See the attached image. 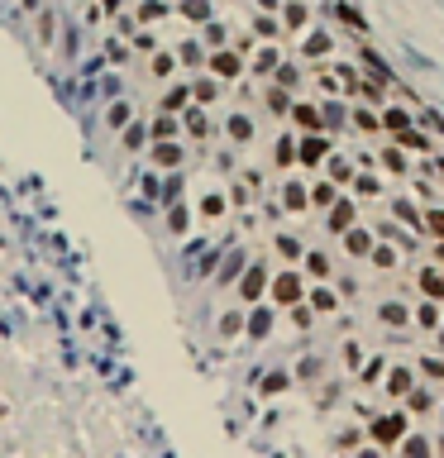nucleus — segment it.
Segmentation results:
<instances>
[{
	"mask_svg": "<svg viewBox=\"0 0 444 458\" xmlns=\"http://www.w3.org/2000/svg\"><path fill=\"white\" fill-rule=\"evenodd\" d=\"M268 286H272L268 263H249V268H244V277H239V296H244V306H258Z\"/></svg>",
	"mask_w": 444,
	"mask_h": 458,
	"instance_id": "nucleus-1",
	"label": "nucleus"
},
{
	"mask_svg": "<svg viewBox=\"0 0 444 458\" xmlns=\"http://www.w3.org/2000/svg\"><path fill=\"white\" fill-rule=\"evenodd\" d=\"M268 296H272V306H301V277L296 272H277L272 277V286H268Z\"/></svg>",
	"mask_w": 444,
	"mask_h": 458,
	"instance_id": "nucleus-2",
	"label": "nucleus"
},
{
	"mask_svg": "<svg viewBox=\"0 0 444 458\" xmlns=\"http://www.w3.org/2000/svg\"><path fill=\"white\" fill-rule=\"evenodd\" d=\"M401 434H406V415H401V411L373 420V444H382V449H387V444H397Z\"/></svg>",
	"mask_w": 444,
	"mask_h": 458,
	"instance_id": "nucleus-3",
	"label": "nucleus"
},
{
	"mask_svg": "<svg viewBox=\"0 0 444 458\" xmlns=\"http://www.w3.org/2000/svg\"><path fill=\"white\" fill-rule=\"evenodd\" d=\"M182 158H187V153H182V143H148V162H153L158 172H177Z\"/></svg>",
	"mask_w": 444,
	"mask_h": 458,
	"instance_id": "nucleus-4",
	"label": "nucleus"
},
{
	"mask_svg": "<svg viewBox=\"0 0 444 458\" xmlns=\"http://www.w3.org/2000/svg\"><path fill=\"white\" fill-rule=\"evenodd\" d=\"M129 125H134V110H129V100H110V105H105V129H120V134H125Z\"/></svg>",
	"mask_w": 444,
	"mask_h": 458,
	"instance_id": "nucleus-5",
	"label": "nucleus"
},
{
	"mask_svg": "<svg viewBox=\"0 0 444 458\" xmlns=\"http://www.w3.org/2000/svg\"><path fill=\"white\" fill-rule=\"evenodd\" d=\"M177 110H191V86H167L162 91V115H177Z\"/></svg>",
	"mask_w": 444,
	"mask_h": 458,
	"instance_id": "nucleus-6",
	"label": "nucleus"
},
{
	"mask_svg": "<svg viewBox=\"0 0 444 458\" xmlns=\"http://www.w3.org/2000/svg\"><path fill=\"white\" fill-rule=\"evenodd\" d=\"M120 143H125V153H143V148H148V125H143V120H134V125L120 134Z\"/></svg>",
	"mask_w": 444,
	"mask_h": 458,
	"instance_id": "nucleus-7",
	"label": "nucleus"
},
{
	"mask_svg": "<svg viewBox=\"0 0 444 458\" xmlns=\"http://www.w3.org/2000/svg\"><path fill=\"white\" fill-rule=\"evenodd\" d=\"M148 139L153 143H177V115H158V120L148 125Z\"/></svg>",
	"mask_w": 444,
	"mask_h": 458,
	"instance_id": "nucleus-8",
	"label": "nucleus"
},
{
	"mask_svg": "<svg viewBox=\"0 0 444 458\" xmlns=\"http://www.w3.org/2000/svg\"><path fill=\"white\" fill-rule=\"evenodd\" d=\"M191 229V206H182V201H177V206H167V234H187Z\"/></svg>",
	"mask_w": 444,
	"mask_h": 458,
	"instance_id": "nucleus-9",
	"label": "nucleus"
},
{
	"mask_svg": "<svg viewBox=\"0 0 444 458\" xmlns=\"http://www.w3.org/2000/svg\"><path fill=\"white\" fill-rule=\"evenodd\" d=\"M244 268H249V258H244V253H224V263H220V286H224V282H239V277H244Z\"/></svg>",
	"mask_w": 444,
	"mask_h": 458,
	"instance_id": "nucleus-10",
	"label": "nucleus"
},
{
	"mask_svg": "<svg viewBox=\"0 0 444 458\" xmlns=\"http://www.w3.org/2000/svg\"><path fill=\"white\" fill-rule=\"evenodd\" d=\"M344 249H349L353 258H363V253H373V234H368V229H349V234H344Z\"/></svg>",
	"mask_w": 444,
	"mask_h": 458,
	"instance_id": "nucleus-11",
	"label": "nucleus"
},
{
	"mask_svg": "<svg viewBox=\"0 0 444 458\" xmlns=\"http://www.w3.org/2000/svg\"><path fill=\"white\" fill-rule=\"evenodd\" d=\"M210 72L215 77H239V58L234 53H210Z\"/></svg>",
	"mask_w": 444,
	"mask_h": 458,
	"instance_id": "nucleus-12",
	"label": "nucleus"
},
{
	"mask_svg": "<svg viewBox=\"0 0 444 458\" xmlns=\"http://www.w3.org/2000/svg\"><path fill=\"white\" fill-rule=\"evenodd\" d=\"M224 206H229V201H224L220 191H206V196H201V220H220Z\"/></svg>",
	"mask_w": 444,
	"mask_h": 458,
	"instance_id": "nucleus-13",
	"label": "nucleus"
},
{
	"mask_svg": "<svg viewBox=\"0 0 444 458\" xmlns=\"http://www.w3.org/2000/svg\"><path fill=\"white\" fill-rule=\"evenodd\" d=\"M320 158H325V139H316V134H311V139H301L296 162H320Z\"/></svg>",
	"mask_w": 444,
	"mask_h": 458,
	"instance_id": "nucleus-14",
	"label": "nucleus"
},
{
	"mask_svg": "<svg viewBox=\"0 0 444 458\" xmlns=\"http://www.w3.org/2000/svg\"><path fill=\"white\" fill-rule=\"evenodd\" d=\"M272 330V311H263V306H254V311H249V334H254V339H263V334Z\"/></svg>",
	"mask_w": 444,
	"mask_h": 458,
	"instance_id": "nucleus-15",
	"label": "nucleus"
},
{
	"mask_svg": "<svg viewBox=\"0 0 444 458\" xmlns=\"http://www.w3.org/2000/svg\"><path fill=\"white\" fill-rule=\"evenodd\" d=\"M420 291H425L430 301H444V277L435 268H425V272H420Z\"/></svg>",
	"mask_w": 444,
	"mask_h": 458,
	"instance_id": "nucleus-16",
	"label": "nucleus"
},
{
	"mask_svg": "<svg viewBox=\"0 0 444 458\" xmlns=\"http://www.w3.org/2000/svg\"><path fill=\"white\" fill-rule=\"evenodd\" d=\"M249 330V316H239V311H229V316H220V334L224 339H234V334Z\"/></svg>",
	"mask_w": 444,
	"mask_h": 458,
	"instance_id": "nucleus-17",
	"label": "nucleus"
},
{
	"mask_svg": "<svg viewBox=\"0 0 444 458\" xmlns=\"http://www.w3.org/2000/svg\"><path fill=\"white\" fill-rule=\"evenodd\" d=\"M349 224H353V206H334L330 210V229H334V234H349Z\"/></svg>",
	"mask_w": 444,
	"mask_h": 458,
	"instance_id": "nucleus-18",
	"label": "nucleus"
},
{
	"mask_svg": "<svg viewBox=\"0 0 444 458\" xmlns=\"http://www.w3.org/2000/svg\"><path fill=\"white\" fill-rule=\"evenodd\" d=\"M306 272H311V277H330L334 263L325 258V253H306Z\"/></svg>",
	"mask_w": 444,
	"mask_h": 458,
	"instance_id": "nucleus-19",
	"label": "nucleus"
},
{
	"mask_svg": "<svg viewBox=\"0 0 444 458\" xmlns=\"http://www.w3.org/2000/svg\"><path fill=\"white\" fill-rule=\"evenodd\" d=\"M172 67H177L172 53H153V67H148V72H153L158 81H167V77H172Z\"/></svg>",
	"mask_w": 444,
	"mask_h": 458,
	"instance_id": "nucleus-20",
	"label": "nucleus"
},
{
	"mask_svg": "<svg viewBox=\"0 0 444 458\" xmlns=\"http://www.w3.org/2000/svg\"><path fill=\"white\" fill-rule=\"evenodd\" d=\"M187 134H196V139H206V134H210V120H206L201 110H196V105L187 110Z\"/></svg>",
	"mask_w": 444,
	"mask_h": 458,
	"instance_id": "nucleus-21",
	"label": "nucleus"
},
{
	"mask_svg": "<svg viewBox=\"0 0 444 458\" xmlns=\"http://www.w3.org/2000/svg\"><path fill=\"white\" fill-rule=\"evenodd\" d=\"M53 24H58V15H53V10H38V43H53V33H58V29H53Z\"/></svg>",
	"mask_w": 444,
	"mask_h": 458,
	"instance_id": "nucleus-22",
	"label": "nucleus"
},
{
	"mask_svg": "<svg viewBox=\"0 0 444 458\" xmlns=\"http://www.w3.org/2000/svg\"><path fill=\"white\" fill-rule=\"evenodd\" d=\"M215 95H220V86H215V81H191V100H201V105H210Z\"/></svg>",
	"mask_w": 444,
	"mask_h": 458,
	"instance_id": "nucleus-23",
	"label": "nucleus"
},
{
	"mask_svg": "<svg viewBox=\"0 0 444 458\" xmlns=\"http://www.w3.org/2000/svg\"><path fill=\"white\" fill-rule=\"evenodd\" d=\"M387 392H392V396H406V392H411V373H406V368H397V373L387 378Z\"/></svg>",
	"mask_w": 444,
	"mask_h": 458,
	"instance_id": "nucleus-24",
	"label": "nucleus"
},
{
	"mask_svg": "<svg viewBox=\"0 0 444 458\" xmlns=\"http://www.w3.org/2000/svg\"><path fill=\"white\" fill-rule=\"evenodd\" d=\"M311 306H316V311H334V306H339V296H334L330 286H316V291H311Z\"/></svg>",
	"mask_w": 444,
	"mask_h": 458,
	"instance_id": "nucleus-25",
	"label": "nucleus"
},
{
	"mask_svg": "<svg viewBox=\"0 0 444 458\" xmlns=\"http://www.w3.org/2000/svg\"><path fill=\"white\" fill-rule=\"evenodd\" d=\"M378 316H382V325H406V306H397V301H387V306H382Z\"/></svg>",
	"mask_w": 444,
	"mask_h": 458,
	"instance_id": "nucleus-26",
	"label": "nucleus"
},
{
	"mask_svg": "<svg viewBox=\"0 0 444 458\" xmlns=\"http://www.w3.org/2000/svg\"><path fill=\"white\" fill-rule=\"evenodd\" d=\"M291 162H296V143L277 139V167H291Z\"/></svg>",
	"mask_w": 444,
	"mask_h": 458,
	"instance_id": "nucleus-27",
	"label": "nucleus"
},
{
	"mask_svg": "<svg viewBox=\"0 0 444 458\" xmlns=\"http://www.w3.org/2000/svg\"><path fill=\"white\" fill-rule=\"evenodd\" d=\"M277 253H282V258H306V253H301V244H296L291 234H277Z\"/></svg>",
	"mask_w": 444,
	"mask_h": 458,
	"instance_id": "nucleus-28",
	"label": "nucleus"
},
{
	"mask_svg": "<svg viewBox=\"0 0 444 458\" xmlns=\"http://www.w3.org/2000/svg\"><path fill=\"white\" fill-rule=\"evenodd\" d=\"M420 373L430 382H444V358H420Z\"/></svg>",
	"mask_w": 444,
	"mask_h": 458,
	"instance_id": "nucleus-29",
	"label": "nucleus"
},
{
	"mask_svg": "<svg viewBox=\"0 0 444 458\" xmlns=\"http://www.w3.org/2000/svg\"><path fill=\"white\" fill-rule=\"evenodd\" d=\"M249 134H254V125H249V120H244V115H234V120H229V139H249Z\"/></svg>",
	"mask_w": 444,
	"mask_h": 458,
	"instance_id": "nucleus-30",
	"label": "nucleus"
},
{
	"mask_svg": "<svg viewBox=\"0 0 444 458\" xmlns=\"http://www.w3.org/2000/svg\"><path fill=\"white\" fill-rule=\"evenodd\" d=\"M182 15H187V19H210V5H206V0H187Z\"/></svg>",
	"mask_w": 444,
	"mask_h": 458,
	"instance_id": "nucleus-31",
	"label": "nucleus"
},
{
	"mask_svg": "<svg viewBox=\"0 0 444 458\" xmlns=\"http://www.w3.org/2000/svg\"><path fill=\"white\" fill-rule=\"evenodd\" d=\"M373 268H397V253L387 249V244H382V249H373Z\"/></svg>",
	"mask_w": 444,
	"mask_h": 458,
	"instance_id": "nucleus-32",
	"label": "nucleus"
},
{
	"mask_svg": "<svg viewBox=\"0 0 444 458\" xmlns=\"http://www.w3.org/2000/svg\"><path fill=\"white\" fill-rule=\"evenodd\" d=\"M311 201H316V206H334V187H330V182H320V187L311 191Z\"/></svg>",
	"mask_w": 444,
	"mask_h": 458,
	"instance_id": "nucleus-33",
	"label": "nucleus"
},
{
	"mask_svg": "<svg viewBox=\"0 0 444 458\" xmlns=\"http://www.w3.org/2000/svg\"><path fill=\"white\" fill-rule=\"evenodd\" d=\"M282 201H286L291 210H306V191H301V187H286V191H282Z\"/></svg>",
	"mask_w": 444,
	"mask_h": 458,
	"instance_id": "nucleus-34",
	"label": "nucleus"
},
{
	"mask_svg": "<svg viewBox=\"0 0 444 458\" xmlns=\"http://www.w3.org/2000/svg\"><path fill=\"white\" fill-rule=\"evenodd\" d=\"M425 229H430L435 239H444V210H430V215H425Z\"/></svg>",
	"mask_w": 444,
	"mask_h": 458,
	"instance_id": "nucleus-35",
	"label": "nucleus"
},
{
	"mask_svg": "<svg viewBox=\"0 0 444 458\" xmlns=\"http://www.w3.org/2000/svg\"><path fill=\"white\" fill-rule=\"evenodd\" d=\"M296 125H306V129H316V125H320V115L311 110V105H296Z\"/></svg>",
	"mask_w": 444,
	"mask_h": 458,
	"instance_id": "nucleus-36",
	"label": "nucleus"
},
{
	"mask_svg": "<svg viewBox=\"0 0 444 458\" xmlns=\"http://www.w3.org/2000/svg\"><path fill=\"white\" fill-rule=\"evenodd\" d=\"M406 458H430V444L425 439H406Z\"/></svg>",
	"mask_w": 444,
	"mask_h": 458,
	"instance_id": "nucleus-37",
	"label": "nucleus"
},
{
	"mask_svg": "<svg viewBox=\"0 0 444 458\" xmlns=\"http://www.w3.org/2000/svg\"><path fill=\"white\" fill-rule=\"evenodd\" d=\"M105 58H110V63H125V58H129V48H125V43H115V38H110V43H105Z\"/></svg>",
	"mask_w": 444,
	"mask_h": 458,
	"instance_id": "nucleus-38",
	"label": "nucleus"
},
{
	"mask_svg": "<svg viewBox=\"0 0 444 458\" xmlns=\"http://www.w3.org/2000/svg\"><path fill=\"white\" fill-rule=\"evenodd\" d=\"M158 15H162L158 0H143V5H139V19H158Z\"/></svg>",
	"mask_w": 444,
	"mask_h": 458,
	"instance_id": "nucleus-39",
	"label": "nucleus"
},
{
	"mask_svg": "<svg viewBox=\"0 0 444 458\" xmlns=\"http://www.w3.org/2000/svg\"><path fill=\"white\" fill-rule=\"evenodd\" d=\"M382 162H387V167H392V172H401V167H406V158H401L397 148H387V153H382Z\"/></svg>",
	"mask_w": 444,
	"mask_h": 458,
	"instance_id": "nucleus-40",
	"label": "nucleus"
},
{
	"mask_svg": "<svg viewBox=\"0 0 444 458\" xmlns=\"http://www.w3.org/2000/svg\"><path fill=\"white\" fill-rule=\"evenodd\" d=\"M420 325H425V330H435V325H440V311H435V301H430L425 311H420Z\"/></svg>",
	"mask_w": 444,
	"mask_h": 458,
	"instance_id": "nucleus-41",
	"label": "nucleus"
},
{
	"mask_svg": "<svg viewBox=\"0 0 444 458\" xmlns=\"http://www.w3.org/2000/svg\"><path fill=\"white\" fill-rule=\"evenodd\" d=\"M387 129H406V110H387Z\"/></svg>",
	"mask_w": 444,
	"mask_h": 458,
	"instance_id": "nucleus-42",
	"label": "nucleus"
},
{
	"mask_svg": "<svg viewBox=\"0 0 444 458\" xmlns=\"http://www.w3.org/2000/svg\"><path fill=\"white\" fill-rule=\"evenodd\" d=\"M397 215H401L406 224H420V220H415V206H406V201H397Z\"/></svg>",
	"mask_w": 444,
	"mask_h": 458,
	"instance_id": "nucleus-43",
	"label": "nucleus"
},
{
	"mask_svg": "<svg viewBox=\"0 0 444 458\" xmlns=\"http://www.w3.org/2000/svg\"><path fill=\"white\" fill-rule=\"evenodd\" d=\"M325 48H330V38H325V33H316V38L306 43V53H325Z\"/></svg>",
	"mask_w": 444,
	"mask_h": 458,
	"instance_id": "nucleus-44",
	"label": "nucleus"
},
{
	"mask_svg": "<svg viewBox=\"0 0 444 458\" xmlns=\"http://www.w3.org/2000/svg\"><path fill=\"white\" fill-rule=\"evenodd\" d=\"M282 387H286V378H282V373H277V378H268V382H263V392H268V396H272V392H282Z\"/></svg>",
	"mask_w": 444,
	"mask_h": 458,
	"instance_id": "nucleus-45",
	"label": "nucleus"
},
{
	"mask_svg": "<svg viewBox=\"0 0 444 458\" xmlns=\"http://www.w3.org/2000/svg\"><path fill=\"white\" fill-rule=\"evenodd\" d=\"M435 258H440V263H444V244H440V249H435Z\"/></svg>",
	"mask_w": 444,
	"mask_h": 458,
	"instance_id": "nucleus-46",
	"label": "nucleus"
},
{
	"mask_svg": "<svg viewBox=\"0 0 444 458\" xmlns=\"http://www.w3.org/2000/svg\"><path fill=\"white\" fill-rule=\"evenodd\" d=\"M440 348H444V334H440Z\"/></svg>",
	"mask_w": 444,
	"mask_h": 458,
	"instance_id": "nucleus-47",
	"label": "nucleus"
},
{
	"mask_svg": "<svg viewBox=\"0 0 444 458\" xmlns=\"http://www.w3.org/2000/svg\"><path fill=\"white\" fill-rule=\"evenodd\" d=\"M440 172H444V162H440Z\"/></svg>",
	"mask_w": 444,
	"mask_h": 458,
	"instance_id": "nucleus-48",
	"label": "nucleus"
}]
</instances>
